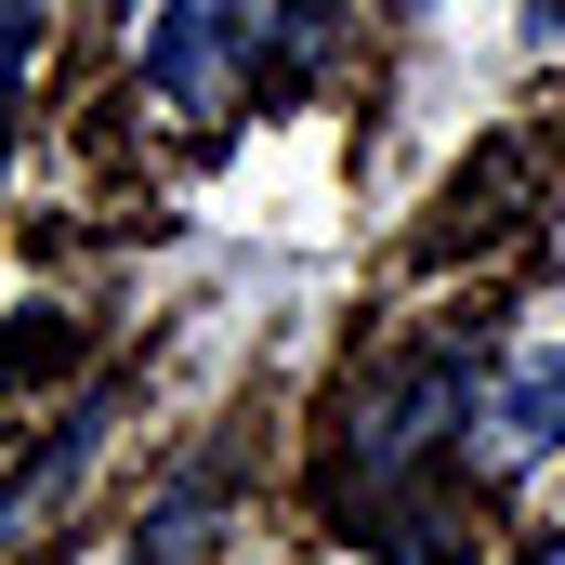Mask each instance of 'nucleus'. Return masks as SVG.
<instances>
[{"label":"nucleus","mask_w":565,"mask_h":565,"mask_svg":"<svg viewBox=\"0 0 565 565\" xmlns=\"http://www.w3.org/2000/svg\"><path fill=\"white\" fill-rule=\"evenodd\" d=\"M526 565H565V540H540V553H526Z\"/></svg>","instance_id":"nucleus-7"},{"label":"nucleus","mask_w":565,"mask_h":565,"mask_svg":"<svg viewBox=\"0 0 565 565\" xmlns=\"http://www.w3.org/2000/svg\"><path fill=\"white\" fill-rule=\"evenodd\" d=\"M93 447H106V395H93V408H66V434H53V460H26V473L0 487V553H13V540H26V526H40V513L66 500V487H79V460H93Z\"/></svg>","instance_id":"nucleus-5"},{"label":"nucleus","mask_w":565,"mask_h":565,"mask_svg":"<svg viewBox=\"0 0 565 565\" xmlns=\"http://www.w3.org/2000/svg\"><path fill=\"white\" fill-rule=\"evenodd\" d=\"M224 13H237L250 79H316L342 53V0H224Z\"/></svg>","instance_id":"nucleus-4"},{"label":"nucleus","mask_w":565,"mask_h":565,"mask_svg":"<svg viewBox=\"0 0 565 565\" xmlns=\"http://www.w3.org/2000/svg\"><path fill=\"white\" fill-rule=\"evenodd\" d=\"M145 93H158V106H184V119H224V106L250 93L237 13H224V0H171V13L145 26Z\"/></svg>","instance_id":"nucleus-2"},{"label":"nucleus","mask_w":565,"mask_h":565,"mask_svg":"<svg viewBox=\"0 0 565 565\" xmlns=\"http://www.w3.org/2000/svg\"><path fill=\"white\" fill-rule=\"evenodd\" d=\"M460 408H473V369H460V355H408V369H382V382L355 395V487L395 500L408 460H422L434 434H460Z\"/></svg>","instance_id":"nucleus-1"},{"label":"nucleus","mask_w":565,"mask_h":565,"mask_svg":"<svg viewBox=\"0 0 565 565\" xmlns=\"http://www.w3.org/2000/svg\"><path fill=\"white\" fill-rule=\"evenodd\" d=\"M553 447H565V355H513V369L487 382V408H473V473L513 487V473L553 460Z\"/></svg>","instance_id":"nucleus-3"},{"label":"nucleus","mask_w":565,"mask_h":565,"mask_svg":"<svg viewBox=\"0 0 565 565\" xmlns=\"http://www.w3.org/2000/svg\"><path fill=\"white\" fill-rule=\"evenodd\" d=\"M26 53H40V0H0V158H13V106H26Z\"/></svg>","instance_id":"nucleus-6"}]
</instances>
